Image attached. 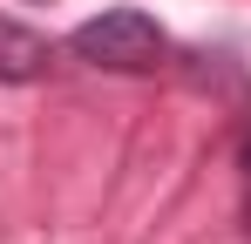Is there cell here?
I'll list each match as a JSON object with an SVG mask.
<instances>
[{"mask_svg":"<svg viewBox=\"0 0 251 244\" xmlns=\"http://www.w3.org/2000/svg\"><path fill=\"white\" fill-rule=\"evenodd\" d=\"M68 48L82 54L88 68H109V75H150V68L170 54V34L143 14V7H109V14L82 21Z\"/></svg>","mask_w":251,"mask_h":244,"instance_id":"6da1fadb","label":"cell"},{"mask_svg":"<svg viewBox=\"0 0 251 244\" xmlns=\"http://www.w3.org/2000/svg\"><path fill=\"white\" fill-rule=\"evenodd\" d=\"M48 61H54L48 34H34V27H21V21L0 14V81H41Z\"/></svg>","mask_w":251,"mask_h":244,"instance_id":"7a4b0ae2","label":"cell"},{"mask_svg":"<svg viewBox=\"0 0 251 244\" xmlns=\"http://www.w3.org/2000/svg\"><path fill=\"white\" fill-rule=\"evenodd\" d=\"M238 163H245V170H251V136H245V143H238Z\"/></svg>","mask_w":251,"mask_h":244,"instance_id":"3957f363","label":"cell"},{"mask_svg":"<svg viewBox=\"0 0 251 244\" xmlns=\"http://www.w3.org/2000/svg\"><path fill=\"white\" fill-rule=\"evenodd\" d=\"M245 224H251V203H245Z\"/></svg>","mask_w":251,"mask_h":244,"instance_id":"277c9868","label":"cell"}]
</instances>
